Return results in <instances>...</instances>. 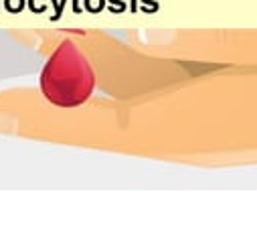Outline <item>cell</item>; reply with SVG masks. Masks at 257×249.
I'll return each instance as SVG.
<instances>
[{"mask_svg": "<svg viewBox=\"0 0 257 249\" xmlns=\"http://www.w3.org/2000/svg\"><path fill=\"white\" fill-rule=\"evenodd\" d=\"M43 89L51 101L65 107L85 101L91 93L93 73L83 55L71 43L61 45L51 63L45 67Z\"/></svg>", "mask_w": 257, "mask_h": 249, "instance_id": "1", "label": "cell"}]
</instances>
